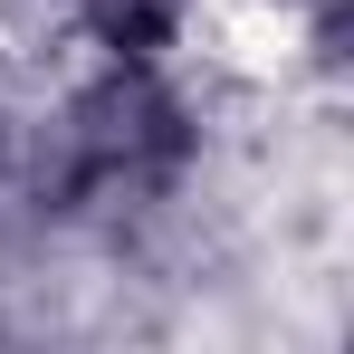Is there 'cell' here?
<instances>
[{
  "label": "cell",
  "mask_w": 354,
  "mask_h": 354,
  "mask_svg": "<svg viewBox=\"0 0 354 354\" xmlns=\"http://www.w3.org/2000/svg\"><path fill=\"white\" fill-rule=\"evenodd\" d=\"M211 163V106L182 58H86L19 124V211L48 230L163 221Z\"/></svg>",
  "instance_id": "1"
},
{
  "label": "cell",
  "mask_w": 354,
  "mask_h": 354,
  "mask_svg": "<svg viewBox=\"0 0 354 354\" xmlns=\"http://www.w3.org/2000/svg\"><path fill=\"white\" fill-rule=\"evenodd\" d=\"M201 29V0H58V39L86 58H182Z\"/></svg>",
  "instance_id": "2"
},
{
  "label": "cell",
  "mask_w": 354,
  "mask_h": 354,
  "mask_svg": "<svg viewBox=\"0 0 354 354\" xmlns=\"http://www.w3.org/2000/svg\"><path fill=\"white\" fill-rule=\"evenodd\" d=\"M19 211V115H10V96H0V221Z\"/></svg>",
  "instance_id": "3"
}]
</instances>
